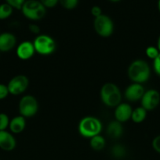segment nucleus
Returning <instances> with one entry per match:
<instances>
[{
	"label": "nucleus",
	"mask_w": 160,
	"mask_h": 160,
	"mask_svg": "<svg viewBox=\"0 0 160 160\" xmlns=\"http://www.w3.org/2000/svg\"><path fill=\"white\" fill-rule=\"evenodd\" d=\"M127 74L133 83L142 84L148 81L151 70L147 62L142 59H136L129 66Z\"/></svg>",
	"instance_id": "obj_1"
},
{
	"label": "nucleus",
	"mask_w": 160,
	"mask_h": 160,
	"mask_svg": "<svg viewBox=\"0 0 160 160\" xmlns=\"http://www.w3.org/2000/svg\"><path fill=\"white\" fill-rule=\"evenodd\" d=\"M100 98L105 106L108 107H116L121 103L122 94L116 84L106 83L100 89Z\"/></svg>",
	"instance_id": "obj_2"
},
{
	"label": "nucleus",
	"mask_w": 160,
	"mask_h": 160,
	"mask_svg": "<svg viewBox=\"0 0 160 160\" xmlns=\"http://www.w3.org/2000/svg\"><path fill=\"white\" fill-rule=\"evenodd\" d=\"M78 129L83 137L91 138L100 134L102 130V123L97 117H86L80 120Z\"/></svg>",
	"instance_id": "obj_3"
},
{
	"label": "nucleus",
	"mask_w": 160,
	"mask_h": 160,
	"mask_svg": "<svg viewBox=\"0 0 160 160\" xmlns=\"http://www.w3.org/2000/svg\"><path fill=\"white\" fill-rule=\"evenodd\" d=\"M23 15L31 20H39L43 18L46 8L38 0H27L21 7Z\"/></svg>",
	"instance_id": "obj_4"
},
{
	"label": "nucleus",
	"mask_w": 160,
	"mask_h": 160,
	"mask_svg": "<svg viewBox=\"0 0 160 160\" xmlns=\"http://www.w3.org/2000/svg\"><path fill=\"white\" fill-rule=\"evenodd\" d=\"M35 50L42 56L52 54L56 49V42L54 39L47 34H40L35 38L33 42Z\"/></svg>",
	"instance_id": "obj_5"
},
{
	"label": "nucleus",
	"mask_w": 160,
	"mask_h": 160,
	"mask_svg": "<svg viewBox=\"0 0 160 160\" xmlns=\"http://www.w3.org/2000/svg\"><path fill=\"white\" fill-rule=\"evenodd\" d=\"M94 30L98 35L103 38H108L114 31V23L108 16L101 14L94 19Z\"/></svg>",
	"instance_id": "obj_6"
},
{
	"label": "nucleus",
	"mask_w": 160,
	"mask_h": 160,
	"mask_svg": "<svg viewBox=\"0 0 160 160\" xmlns=\"http://www.w3.org/2000/svg\"><path fill=\"white\" fill-rule=\"evenodd\" d=\"M39 109V103L34 96L30 95H24L19 102V112L20 116L31 117L35 115Z\"/></svg>",
	"instance_id": "obj_7"
},
{
	"label": "nucleus",
	"mask_w": 160,
	"mask_h": 160,
	"mask_svg": "<svg viewBox=\"0 0 160 160\" xmlns=\"http://www.w3.org/2000/svg\"><path fill=\"white\" fill-rule=\"evenodd\" d=\"M29 85V80L25 75L19 74L13 77L7 84L9 94L19 95L24 93Z\"/></svg>",
	"instance_id": "obj_8"
},
{
	"label": "nucleus",
	"mask_w": 160,
	"mask_h": 160,
	"mask_svg": "<svg viewBox=\"0 0 160 160\" xmlns=\"http://www.w3.org/2000/svg\"><path fill=\"white\" fill-rule=\"evenodd\" d=\"M141 106L147 111L153 110L160 102V94L155 89L146 91L141 99Z\"/></svg>",
	"instance_id": "obj_9"
},
{
	"label": "nucleus",
	"mask_w": 160,
	"mask_h": 160,
	"mask_svg": "<svg viewBox=\"0 0 160 160\" xmlns=\"http://www.w3.org/2000/svg\"><path fill=\"white\" fill-rule=\"evenodd\" d=\"M145 90L142 84L133 83L126 88L125 91V98L130 102H136L141 100Z\"/></svg>",
	"instance_id": "obj_10"
},
{
	"label": "nucleus",
	"mask_w": 160,
	"mask_h": 160,
	"mask_svg": "<svg viewBox=\"0 0 160 160\" xmlns=\"http://www.w3.org/2000/svg\"><path fill=\"white\" fill-rule=\"evenodd\" d=\"M16 52H17V57L22 60H28L31 59L35 52L33 42H29V41L22 42L17 46Z\"/></svg>",
	"instance_id": "obj_11"
},
{
	"label": "nucleus",
	"mask_w": 160,
	"mask_h": 160,
	"mask_svg": "<svg viewBox=\"0 0 160 160\" xmlns=\"http://www.w3.org/2000/svg\"><path fill=\"white\" fill-rule=\"evenodd\" d=\"M133 109L128 103H120L115 107V120L124 123L131 119Z\"/></svg>",
	"instance_id": "obj_12"
},
{
	"label": "nucleus",
	"mask_w": 160,
	"mask_h": 160,
	"mask_svg": "<svg viewBox=\"0 0 160 160\" xmlns=\"http://www.w3.org/2000/svg\"><path fill=\"white\" fill-rule=\"evenodd\" d=\"M17 142L15 138L7 131H0V148L9 152L15 148Z\"/></svg>",
	"instance_id": "obj_13"
},
{
	"label": "nucleus",
	"mask_w": 160,
	"mask_h": 160,
	"mask_svg": "<svg viewBox=\"0 0 160 160\" xmlns=\"http://www.w3.org/2000/svg\"><path fill=\"white\" fill-rule=\"evenodd\" d=\"M17 38L12 33L4 32L0 34V52H9L15 47Z\"/></svg>",
	"instance_id": "obj_14"
},
{
	"label": "nucleus",
	"mask_w": 160,
	"mask_h": 160,
	"mask_svg": "<svg viewBox=\"0 0 160 160\" xmlns=\"http://www.w3.org/2000/svg\"><path fill=\"white\" fill-rule=\"evenodd\" d=\"M123 134V127L122 123L113 120L108 123L107 127V134L112 139H118Z\"/></svg>",
	"instance_id": "obj_15"
},
{
	"label": "nucleus",
	"mask_w": 160,
	"mask_h": 160,
	"mask_svg": "<svg viewBox=\"0 0 160 160\" xmlns=\"http://www.w3.org/2000/svg\"><path fill=\"white\" fill-rule=\"evenodd\" d=\"M26 126V120L25 118L22 116H17L14 117L12 120L9 121V130L13 134H20L23 132Z\"/></svg>",
	"instance_id": "obj_16"
},
{
	"label": "nucleus",
	"mask_w": 160,
	"mask_h": 160,
	"mask_svg": "<svg viewBox=\"0 0 160 160\" xmlns=\"http://www.w3.org/2000/svg\"><path fill=\"white\" fill-rule=\"evenodd\" d=\"M146 117H147V110L145 109H144L142 106H141V107H137L136 109H133V112H132L131 115V120L134 123H140L145 120Z\"/></svg>",
	"instance_id": "obj_17"
},
{
	"label": "nucleus",
	"mask_w": 160,
	"mask_h": 160,
	"mask_svg": "<svg viewBox=\"0 0 160 160\" xmlns=\"http://www.w3.org/2000/svg\"><path fill=\"white\" fill-rule=\"evenodd\" d=\"M105 143L106 142H105L104 138L100 134L91 138L90 142H89L90 147L95 151H100L103 149L105 147Z\"/></svg>",
	"instance_id": "obj_18"
},
{
	"label": "nucleus",
	"mask_w": 160,
	"mask_h": 160,
	"mask_svg": "<svg viewBox=\"0 0 160 160\" xmlns=\"http://www.w3.org/2000/svg\"><path fill=\"white\" fill-rule=\"evenodd\" d=\"M111 155L115 159H122L126 155V149L122 145H115L111 149Z\"/></svg>",
	"instance_id": "obj_19"
},
{
	"label": "nucleus",
	"mask_w": 160,
	"mask_h": 160,
	"mask_svg": "<svg viewBox=\"0 0 160 160\" xmlns=\"http://www.w3.org/2000/svg\"><path fill=\"white\" fill-rule=\"evenodd\" d=\"M13 8L8 3H3L0 5V20H6L13 13Z\"/></svg>",
	"instance_id": "obj_20"
},
{
	"label": "nucleus",
	"mask_w": 160,
	"mask_h": 160,
	"mask_svg": "<svg viewBox=\"0 0 160 160\" xmlns=\"http://www.w3.org/2000/svg\"><path fill=\"white\" fill-rule=\"evenodd\" d=\"M61 6L66 9H73L77 6L78 0H59Z\"/></svg>",
	"instance_id": "obj_21"
},
{
	"label": "nucleus",
	"mask_w": 160,
	"mask_h": 160,
	"mask_svg": "<svg viewBox=\"0 0 160 160\" xmlns=\"http://www.w3.org/2000/svg\"><path fill=\"white\" fill-rule=\"evenodd\" d=\"M9 117L6 113H0V131H6L9 125Z\"/></svg>",
	"instance_id": "obj_22"
},
{
	"label": "nucleus",
	"mask_w": 160,
	"mask_h": 160,
	"mask_svg": "<svg viewBox=\"0 0 160 160\" xmlns=\"http://www.w3.org/2000/svg\"><path fill=\"white\" fill-rule=\"evenodd\" d=\"M146 55L148 58L152 59H155L157 56H158V54L160 53V52L158 51V49L157 48V47L155 46H149L146 48V51H145Z\"/></svg>",
	"instance_id": "obj_23"
},
{
	"label": "nucleus",
	"mask_w": 160,
	"mask_h": 160,
	"mask_svg": "<svg viewBox=\"0 0 160 160\" xmlns=\"http://www.w3.org/2000/svg\"><path fill=\"white\" fill-rule=\"evenodd\" d=\"M26 0H6V3L12 6L13 8L17 9H21L22 6Z\"/></svg>",
	"instance_id": "obj_24"
},
{
	"label": "nucleus",
	"mask_w": 160,
	"mask_h": 160,
	"mask_svg": "<svg viewBox=\"0 0 160 160\" xmlns=\"http://www.w3.org/2000/svg\"><path fill=\"white\" fill-rule=\"evenodd\" d=\"M9 94V89L7 85L3 84H0V100H3L6 98Z\"/></svg>",
	"instance_id": "obj_25"
},
{
	"label": "nucleus",
	"mask_w": 160,
	"mask_h": 160,
	"mask_svg": "<svg viewBox=\"0 0 160 160\" xmlns=\"http://www.w3.org/2000/svg\"><path fill=\"white\" fill-rule=\"evenodd\" d=\"M45 8H53L59 2V0H39Z\"/></svg>",
	"instance_id": "obj_26"
},
{
	"label": "nucleus",
	"mask_w": 160,
	"mask_h": 160,
	"mask_svg": "<svg viewBox=\"0 0 160 160\" xmlns=\"http://www.w3.org/2000/svg\"><path fill=\"white\" fill-rule=\"evenodd\" d=\"M153 68L157 75L160 76V53L158 56L154 59L153 62Z\"/></svg>",
	"instance_id": "obj_27"
},
{
	"label": "nucleus",
	"mask_w": 160,
	"mask_h": 160,
	"mask_svg": "<svg viewBox=\"0 0 160 160\" xmlns=\"http://www.w3.org/2000/svg\"><path fill=\"white\" fill-rule=\"evenodd\" d=\"M152 148L155 152L160 153V135L156 136L152 141Z\"/></svg>",
	"instance_id": "obj_28"
},
{
	"label": "nucleus",
	"mask_w": 160,
	"mask_h": 160,
	"mask_svg": "<svg viewBox=\"0 0 160 160\" xmlns=\"http://www.w3.org/2000/svg\"><path fill=\"white\" fill-rule=\"evenodd\" d=\"M91 14H92L95 18L101 15L102 11L100 6H93V7L91 8Z\"/></svg>",
	"instance_id": "obj_29"
},
{
	"label": "nucleus",
	"mask_w": 160,
	"mask_h": 160,
	"mask_svg": "<svg viewBox=\"0 0 160 160\" xmlns=\"http://www.w3.org/2000/svg\"><path fill=\"white\" fill-rule=\"evenodd\" d=\"M28 28H29V31H31L32 34H38L39 32H40V28H39V27L38 26L37 24H34V23L30 24L29 27H28Z\"/></svg>",
	"instance_id": "obj_30"
},
{
	"label": "nucleus",
	"mask_w": 160,
	"mask_h": 160,
	"mask_svg": "<svg viewBox=\"0 0 160 160\" xmlns=\"http://www.w3.org/2000/svg\"><path fill=\"white\" fill-rule=\"evenodd\" d=\"M157 48H158V51L160 52V36L158 37V42H157Z\"/></svg>",
	"instance_id": "obj_31"
},
{
	"label": "nucleus",
	"mask_w": 160,
	"mask_h": 160,
	"mask_svg": "<svg viewBox=\"0 0 160 160\" xmlns=\"http://www.w3.org/2000/svg\"><path fill=\"white\" fill-rule=\"evenodd\" d=\"M110 2H118L121 1V0H108Z\"/></svg>",
	"instance_id": "obj_32"
},
{
	"label": "nucleus",
	"mask_w": 160,
	"mask_h": 160,
	"mask_svg": "<svg viewBox=\"0 0 160 160\" xmlns=\"http://www.w3.org/2000/svg\"><path fill=\"white\" fill-rule=\"evenodd\" d=\"M158 9H159V11H160V0L158 1Z\"/></svg>",
	"instance_id": "obj_33"
}]
</instances>
